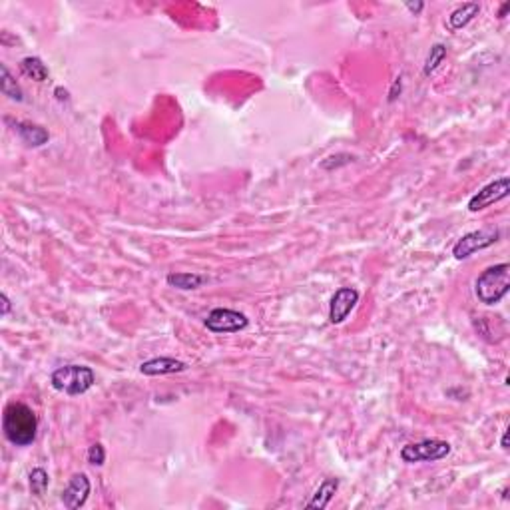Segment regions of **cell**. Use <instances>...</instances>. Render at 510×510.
I'll return each instance as SVG.
<instances>
[{"label": "cell", "mask_w": 510, "mask_h": 510, "mask_svg": "<svg viewBox=\"0 0 510 510\" xmlns=\"http://www.w3.org/2000/svg\"><path fill=\"white\" fill-rule=\"evenodd\" d=\"M478 12H480V4H478V2H466L463 6H458V8L451 12V16H449V30L456 32V30L465 28L466 24L473 23V20L477 18Z\"/></svg>", "instance_id": "cell-13"}, {"label": "cell", "mask_w": 510, "mask_h": 510, "mask_svg": "<svg viewBox=\"0 0 510 510\" xmlns=\"http://www.w3.org/2000/svg\"><path fill=\"white\" fill-rule=\"evenodd\" d=\"M405 6H407L410 12H415V14H419V12L425 8V4H422V2H415V4H413V2H407Z\"/></svg>", "instance_id": "cell-21"}, {"label": "cell", "mask_w": 510, "mask_h": 510, "mask_svg": "<svg viewBox=\"0 0 510 510\" xmlns=\"http://www.w3.org/2000/svg\"><path fill=\"white\" fill-rule=\"evenodd\" d=\"M188 371V363L174 359V357H155L150 361H144L140 365V373L146 377H162V375H176Z\"/></svg>", "instance_id": "cell-10"}, {"label": "cell", "mask_w": 510, "mask_h": 510, "mask_svg": "<svg viewBox=\"0 0 510 510\" xmlns=\"http://www.w3.org/2000/svg\"><path fill=\"white\" fill-rule=\"evenodd\" d=\"M48 482H50V477L46 473L45 468H34L28 477V485H30V492L36 494V497H42L48 488Z\"/></svg>", "instance_id": "cell-17"}, {"label": "cell", "mask_w": 510, "mask_h": 510, "mask_svg": "<svg viewBox=\"0 0 510 510\" xmlns=\"http://www.w3.org/2000/svg\"><path fill=\"white\" fill-rule=\"evenodd\" d=\"M451 444L446 441H439V439H427L421 443H410L405 444L401 449V458L403 463H437V461H443L446 456L451 455Z\"/></svg>", "instance_id": "cell-4"}, {"label": "cell", "mask_w": 510, "mask_h": 510, "mask_svg": "<svg viewBox=\"0 0 510 510\" xmlns=\"http://www.w3.org/2000/svg\"><path fill=\"white\" fill-rule=\"evenodd\" d=\"M2 431L6 441L14 446H28L36 439L38 419L28 405L12 401L2 413Z\"/></svg>", "instance_id": "cell-1"}, {"label": "cell", "mask_w": 510, "mask_h": 510, "mask_svg": "<svg viewBox=\"0 0 510 510\" xmlns=\"http://www.w3.org/2000/svg\"><path fill=\"white\" fill-rule=\"evenodd\" d=\"M90 490H92L90 478L84 473H76L74 477L70 478L68 487L62 490V504L68 510L82 509L88 500Z\"/></svg>", "instance_id": "cell-8"}, {"label": "cell", "mask_w": 510, "mask_h": 510, "mask_svg": "<svg viewBox=\"0 0 510 510\" xmlns=\"http://www.w3.org/2000/svg\"><path fill=\"white\" fill-rule=\"evenodd\" d=\"M500 446H502L504 451L509 449V429H506V431H504V434H502V441H500Z\"/></svg>", "instance_id": "cell-22"}, {"label": "cell", "mask_w": 510, "mask_h": 510, "mask_svg": "<svg viewBox=\"0 0 510 510\" xmlns=\"http://www.w3.org/2000/svg\"><path fill=\"white\" fill-rule=\"evenodd\" d=\"M88 463L94 466H102L106 463V449L104 444L94 443L88 449Z\"/></svg>", "instance_id": "cell-19"}, {"label": "cell", "mask_w": 510, "mask_h": 510, "mask_svg": "<svg viewBox=\"0 0 510 510\" xmlns=\"http://www.w3.org/2000/svg\"><path fill=\"white\" fill-rule=\"evenodd\" d=\"M510 291V266L499 263V266L487 267L475 281V295L485 305H497L509 295Z\"/></svg>", "instance_id": "cell-2"}, {"label": "cell", "mask_w": 510, "mask_h": 510, "mask_svg": "<svg viewBox=\"0 0 510 510\" xmlns=\"http://www.w3.org/2000/svg\"><path fill=\"white\" fill-rule=\"evenodd\" d=\"M20 70H23L24 76L32 78L34 82H45L48 78V68L38 56H26L20 62Z\"/></svg>", "instance_id": "cell-15"}, {"label": "cell", "mask_w": 510, "mask_h": 510, "mask_svg": "<svg viewBox=\"0 0 510 510\" xmlns=\"http://www.w3.org/2000/svg\"><path fill=\"white\" fill-rule=\"evenodd\" d=\"M510 194V179L506 176L502 178L494 179L490 182L488 186H485L482 189H478V194H475L470 200H468V211L477 213V211H482L499 203V201L506 200Z\"/></svg>", "instance_id": "cell-7"}, {"label": "cell", "mask_w": 510, "mask_h": 510, "mask_svg": "<svg viewBox=\"0 0 510 510\" xmlns=\"http://www.w3.org/2000/svg\"><path fill=\"white\" fill-rule=\"evenodd\" d=\"M247 325H249V319L245 317L244 313L235 309H225V307L210 311V315L206 317V327L211 333H218V335L244 331Z\"/></svg>", "instance_id": "cell-6"}, {"label": "cell", "mask_w": 510, "mask_h": 510, "mask_svg": "<svg viewBox=\"0 0 510 510\" xmlns=\"http://www.w3.org/2000/svg\"><path fill=\"white\" fill-rule=\"evenodd\" d=\"M14 132L18 134V138L30 148H40L50 140V134L46 132L42 126L30 122H14Z\"/></svg>", "instance_id": "cell-11"}, {"label": "cell", "mask_w": 510, "mask_h": 510, "mask_svg": "<svg viewBox=\"0 0 510 510\" xmlns=\"http://www.w3.org/2000/svg\"><path fill=\"white\" fill-rule=\"evenodd\" d=\"M0 74H2V80H0V90H2V94L8 96V98L14 102H23L24 100L23 90H20V86L16 84V80L12 78L11 70L2 64V66H0Z\"/></svg>", "instance_id": "cell-16"}, {"label": "cell", "mask_w": 510, "mask_h": 510, "mask_svg": "<svg viewBox=\"0 0 510 510\" xmlns=\"http://www.w3.org/2000/svg\"><path fill=\"white\" fill-rule=\"evenodd\" d=\"M509 8H510V2H504V6L500 8V14H499L500 18H504V14H506V11H509Z\"/></svg>", "instance_id": "cell-23"}, {"label": "cell", "mask_w": 510, "mask_h": 510, "mask_svg": "<svg viewBox=\"0 0 510 510\" xmlns=\"http://www.w3.org/2000/svg\"><path fill=\"white\" fill-rule=\"evenodd\" d=\"M357 301H359V291L353 287H341L335 291L331 297V305H329V321L333 325L343 323L349 313L355 309Z\"/></svg>", "instance_id": "cell-9"}, {"label": "cell", "mask_w": 510, "mask_h": 510, "mask_svg": "<svg viewBox=\"0 0 510 510\" xmlns=\"http://www.w3.org/2000/svg\"><path fill=\"white\" fill-rule=\"evenodd\" d=\"M0 300H2V315H8V311H11V300H8V295L2 293Z\"/></svg>", "instance_id": "cell-20"}, {"label": "cell", "mask_w": 510, "mask_h": 510, "mask_svg": "<svg viewBox=\"0 0 510 510\" xmlns=\"http://www.w3.org/2000/svg\"><path fill=\"white\" fill-rule=\"evenodd\" d=\"M50 383L56 391L64 393L68 397H78L94 387L96 373L92 371V367L86 365H64L58 367L52 373Z\"/></svg>", "instance_id": "cell-3"}, {"label": "cell", "mask_w": 510, "mask_h": 510, "mask_svg": "<svg viewBox=\"0 0 510 510\" xmlns=\"http://www.w3.org/2000/svg\"><path fill=\"white\" fill-rule=\"evenodd\" d=\"M166 281L170 287L189 291V289L201 287V285L206 283V278L198 275V273H167Z\"/></svg>", "instance_id": "cell-14"}, {"label": "cell", "mask_w": 510, "mask_h": 510, "mask_svg": "<svg viewBox=\"0 0 510 510\" xmlns=\"http://www.w3.org/2000/svg\"><path fill=\"white\" fill-rule=\"evenodd\" d=\"M337 488H339V480L337 478H325L319 488L315 490V494H313V499L305 504V509L309 510H323L329 506V502L333 500L335 497V492H337Z\"/></svg>", "instance_id": "cell-12"}, {"label": "cell", "mask_w": 510, "mask_h": 510, "mask_svg": "<svg viewBox=\"0 0 510 510\" xmlns=\"http://www.w3.org/2000/svg\"><path fill=\"white\" fill-rule=\"evenodd\" d=\"M446 58V48L443 45H434L431 48V52H429V58H427V62H425V68H422V74L425 76H431L437 68L443 64V60Z\"/></svg>", "instance_id": "cell-18"}, {"label": "cell", "mask_w": 510, "mask_h": 510, "mask_svg": "<svg viewBox=\"0 0 510 510\" xmlns=\"http://www.w3.org/2000/svg\"><path fill=\"white\" fill-rule=\"evenodd\" d=\"M499 237L500 232L497 227H485V230H478V232L466 233V235H463L455 244L453 255H455V259H458V261L468 259L473 254L482 251V249H487L490 245L497 244Z\"/></svg>", "instance_id": "cell-5"}]
</instances>
